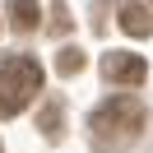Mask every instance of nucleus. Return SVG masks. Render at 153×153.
Listing matches in <instances>:
<instances>
[{"instance_id": "nucleus-4", "label": "nucleus", "mask_w": 153, "mask_h": 153, "mask_svg": "<svg viewBox=\"0 0 153 153\" xmlns=\"http://www.w3.org/2000/svg\"><path fill=\"white\" fill-rule=\"evenodd\" d=\"M121 28L130 33V37H149V33H153V10L125 0V5H121Z\"/></svg>"}, {"instance_id": "nucleus-5", "label": "nucleus", "mask_w": 153, "mask_h": 153, "mask_svg": "<svg viewBox=\"0 0 153 153\" xmlns=\"http://www.w3.org/2000/svg\"><path fill=\"white\" fill-rule=\"evenodd\" d=\"M5 14H10V28L14 33H33L37 28V0H5Z\"/></svg>"}, {"instance_id": "nucleus-6", "label": "nucleus", "mask_w": 153, "mask_h": 153, "mask_svg": "<svg viewBox=\"0 0 153 153\" xmlns=\"http://www.w3.org/2000/svg\"><path fill=\"white\" fill-rule=\"evenodd\" d=\"M56 70H60V74H79V70H84V51H79V47H65L56 56Z\"/></svg>"}, {"instance_id": "nucleus-2", "label": "nucleus", "mask_w": 153, "mask_h": 153, "mask_svg": "<svg viewBox=\"0 0 153 153\" xmlns=\"http://www.w3.org/2000/svg\"><path fill=\"white\" fill-rule=\"evenodd\" d=\"M42 93V65L23 51L0 56V116H19Z\"/></svg>"}, {"instance_id": "nucleus-7", "label": "nucleus", "mask_w": 153, "mask_h": 153, "mask_svg": "<svg viewBox=\"0 0 153 153\" xmlns=\"http://www.w3.org/2000/svg\"><path fill=\"white\" fill-rule=\"evenodd\" d=\"M42 130H47V139H60V102H51L42 111Z\"/></svg>"}, {"instance_id": "nucleus-3", "label": "nucleus", "mask_w": 153, "mask_h": 153, "mask_svg": "<svg viewBox=\"0 0 153 153\" xmlns=\"http://www.w3.org/2000/svg\"><path fill=\"white\" fill-rule=\"evenodd\" d=\"M102 74L111 79V84L139 88L144 79H149V65H144V56H134V51H111V56H102Z\"/></svg>"}, {"instance_id": "nucleus-1", "label": "nucleus", "mask_w": 153, "mask_h": 153, "mask_svg": "<svg viewBox=\"0 0 153 153\" xmlns=\"http://www.w3.org/2000/svg\"><path fill=\"white\" fill-rule=\"evenodd\" d=\"M88 130H93V144L97 149H125V144L139 139L144 130V102L134 93H111L93 116H88Z\"/></svg>"}]
</instances>
